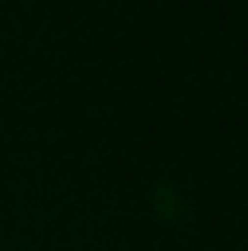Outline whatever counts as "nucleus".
Masks as SVG:
<instances>
[]
</instances>
